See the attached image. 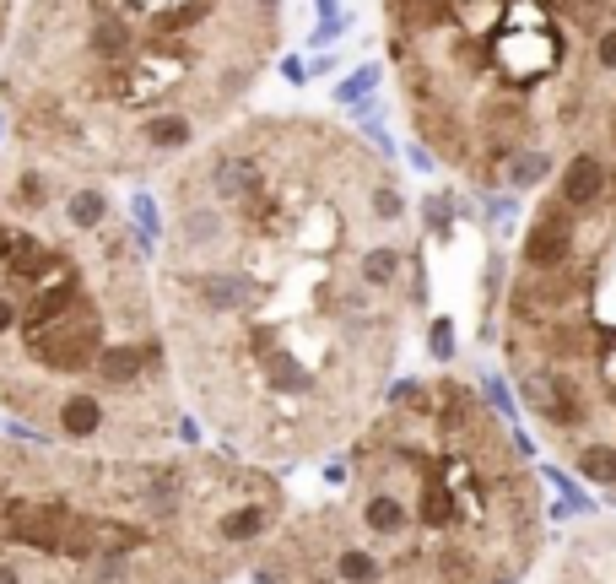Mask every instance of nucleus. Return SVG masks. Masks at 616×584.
I'll list each match as a JSON object with an SVG mask.
<instances>
[{
  "label": "nucleus",
  "instance_id": "3",
  "mask_svg": "<svg viewBox=\"0 0 616 584\" xmlns=\"http://www.w3.org/2000/svg\"><path fill=\"white\" fill-rule=\"evenodd\" d=\"M600 184H606V174H600L595 157H573L568 174H562V201H568V206H589L600 195Z\"/></svg>",
  "mask_w": 616,
  "mask_h": 584
},
{
  "label": "nucleus",
  "instance_id": "13",
  "mask_svg": "<svg viewBox=\"0 0 616 584\" xmlns=\"http://www.w3.org/2000/svg\"><path fill=\"white\" fill-rule=\"evenodd\" d=\"M0 584H22V574H17L11 563H0Z\"/></svg>",
  "mask_w": 616,
  "mask_h": 584
},
{
  "label": "nucleus",
  "instance_id": "9",
  "mask_svg": "<svg viewBox=\"0 0 616 584\" xmlns=\"http://www.w3.org/2000/svg\"><path fill=\"white\" fill-rule=\"evenodd\" d=\"M363 276H368L373 287L390 282V276H395V249H373V255L363 260Z\"/></svg>",
  "mask_w": 616,
  "mask_h": 584
},
{
  "label": "nucleus",
  "instance_id": "8",
  "mask_svg": "<svg viewBox=\"0 0 616 584\" xmlns=\"http://www.w3.org/2000/svg\"><path fill=\"white\" fill-rule=\"evenodd\" d=\"M341 579L368 584V579H379V563H373L368 552H346V557H341Z\"/></svg>",
  "mask_w": 616,
  "mask_h": 584
},
{
  "label": "nucleus",
  "instance_id": "12",
  "mask_svg": "<svg viewBox=\"0 0 616 584\" xmlns=\"http://www.w3.org/2000/svg\"><path fill=\"white\" fill-rule=\"evenodd\" d=\"M373 206H379V211H384V217H390V211H400V201H395V195H390V190H379V195H373Z\"/></svg>",
  "mask_w": 616,
  "mask_h": 584
},
{
  "label": "nucleus",
  "instance_id": "7",
  "mask_svg": "<svg viewBox=\"0 0 616 584\" xmlns=\"http://www.w3.org/2000/svg\"><path fill=\"white\" fill-rule=\"evenodd\" d=\"M368 525L384 530V536H395V530L406 525V509H400L395 498H373V503H368Z\"/></svg>",
  "mask_w": 616,
  "mask_h": 584
},
{
  "label": "nucleus",
  "instance_id": "16",
  "mask_svg": "<svg viewBox=\"0 0 616 584\" xmlns=\"http://www.w3.org/2000/svg\"><path fill=\"white\" fill-rule=\"evenodd\" d=\"M0 130H6V114H0Z\"/></svg>",
  "mask_w": 616,
  "mask_h": 584
},
{
  "label": "nucleus",
  "instance_id": "5",
  "mask_svg": "<svg viewBox=\"0 0 616 584\" xmlns=\"http://www.w3.org/2000/svg\"><path fill=\"white\" fill-rule=\"evenodd\" d=\"M222 541H254L265 530V509L260 503H244V509H233V514H222Z\"/></svg>",
  "mask_w": 616,
  "mask_h": 584
},
{
  "label": "nucleus",
  "instance_id": "11",
  "mask_svg": "<svg viewBox=\"0 0 616 584\" xmlns=\"http://www.w3.org/2000/svg\"><path fill=\"white\" fill-rule=\"evenodd\" d=\"M600 65H616V33L600 38Z\"/></svg>",
  "mask_w": 616,
  "mask_h": 584
},
{
  "label": "nucleus",
  "instance_id": "15",
  "mask_svg": "<svg viewBox=\"0 0 616 584\" xmlns=\"http://www.w3.org/2000/svg\"><path fill=\"white\" fill-rule=\"evenodd\" d=\"M6 22H11V0H0V38H6Z\"/></svg>",
  "mask_w": 616,
  "mask_h": 584
},
{
  "label": "nucleus",
  "instance_id": "10",
  "mask_svg": "<svg viewBox=\"0 0 616 584\" xmlns=\"http://www.w3.org/2000/svg\"><path fill=\"white\" fill-rule=\"evenodd\" d=\"M541 168H546L541 157H519V163H514V179H519V184H525V179H541Z\"/></svg>",
  "mask_w": 616,
  "mask_h": 584
},
{
  "label": "nucleus",
  "instance_id": "6",
  "mask_svg": "<svg viewBox=\"0 0 616 584\" xmlns=\"http://www.w3.org/2000/svg\"><path fill=\"white\" fill-rule=\"evenodd\" d=\"M579 471H584V476H595V482H616V449L589 444L584 455H579Z\"/></svg>",
  "mask_w": 616,
  "mask_h": 584
},
{
  "label": "nucleus",
  "instance_id": "4",
  "mask_svg": "<svg viewBox=\"0 0 616 584\" xmlns=\"http://www.w3.org/2000/svg\"><path fill=\"white\" fill-rule=\"evenodd\" d=\"M395 17H400V28H433V22H444L449 17V0H395Z\"/></svg>",
  "mask_w": 616,
  "mask_h": 584
},
{
  "label": "nucleus",
  "instance_id": "14",
  "mask_svg": "<svg viewBox=\"0 0 616 584\" xmlns=\"http://www.w3.org/2000/svg\"><path fill=\"white\" fill-rule=\"evenodd\" d=\"M562 11H584V6H595V0H557Z\"/></svg>",
  "mask_w": 616,
  "mask_h": 584
},
{
  "label": "nucleus",
  "instance_id": "2",
  "mask_svg": "<svg viewBox=\"0 0 616 584\" xmlns=\"http://www.w3.org/2000/svg\"><path fill=\"white\" fill-rule=\"evenodd\" d=\"M568 249H573V228H568V217L562 211H546L541 222H535V233L525 238V260L535 265V271H552V265L568 260Z\"/></svg>",
  "mask_w": 616,
  "mask_h": 584
},
{
  "label": "nucleus",
  "instance_id": "1",
  "mask_svg": "<svg viewBox=\"0 0 616 584\" xmlns=\"http://www.w3.org/2000/svg\"><path fill=\"white\" fill-rule=\"evenodd\" d=\"M136 244L114 217L76 228L55 157L0 163V401L38 433L109 438V401L163 363L152 336H125L141 309Z\"/></svg>",
  "mask_w": 616,
  "mask_h": 584
}]
</instances>
